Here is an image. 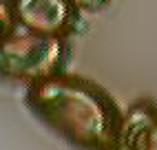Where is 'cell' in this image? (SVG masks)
I'll list each match as a JSON object with an SVG mask.
<instances>
[{"mask_svg":"<svg viewBox=\"0 0 157 150\" xmlns=\"http://www.w3.org/2000/svg\"><path fill=\"white\" fill-rule=\"evenodd\" d=\"M25 106L73 150H113L122 111L100 84L58 73L25 88Z\"/></svg>","mask_w":157,"mask_h":150,"instance_id":"6da1fadb","label":"cell"},{"mask_svg":"<svg viewBox=\"0 0 157 150\" xmlns=\"http://www.w3.org/2000/svg\"><path fill=\"white\" fill-rule=\"evenodd\" d=\"M69 53V38L13 27L0 40V82L22 84L27 88L51 75L64 73Z\"/></svg>","mask_w":157,"mask_h":150,"instance_id":"7a4b0ae2","label":"cell"},{"mask_svg":"<svg viewBox=\"0 0 157 150\" xmlns=\"http://www.w3.org/2000/svg\"><path fill=\"white\" fill-rule=\"evenodd\" d=\"M11 11L16 27L58 38H69L82 18L69 0H11Z\"/></svg>","mask_w":157,"mask_h":150,"instance_id":"3957f363","label":"cell"},{"mask_svg":"<svg viewBox=\"0 0 157 150\" xmlns=\"http://www.w3.org/2000/svg\"><path fill=\"white\" fill-rule=\"evenodd\" d=\"M113 150H157V102L142 95L122 111Z\"/></svg>","mask_w":157,"mask_h":150,"instance_id":"277c9868","label":"cell"},{"mask_svg":"<svg viewBox=\"0 0 157 150\" xmlns=\"http://www.w3.org/2000/svg\"><path fill=\"white\" fill-rule=\"evenodd\" d=\"M13 27H16V20H13V11H11V2L0 0V40L9 31H13Z\"/></svg>","mask_w":157,"mask_h":150,"instance_id":"5b68a950","label":"cell"},{"mask_svg":"<svg viewBox=\"0 0 157 150\" xmlns=\"http://www.w3.org/2000/svg\"><path fill=\"white\" fill-rule=\"evenodd\" d=\"M69 2H71L73 7H78L82 13H84V11L95 13V11H102V9L106 7L111 0H69Z\"/></svg>","mask_w":157,"mask_h":150,"instance_id":"8992f818","label":"cell"},{"mask_svg":"<svg viewBox=\"0 0 157 150\" xmlns=\"http://www.w3.org/2000/svg\"><path fill=\"white\" fill-rule=\"evenodd\" d=\"M9 2H11V0H9Z\"/></svg>","mask_w":157,"mask_h":150,"instance_id":"52a82bcc","label":"cell"}]
</instances>
